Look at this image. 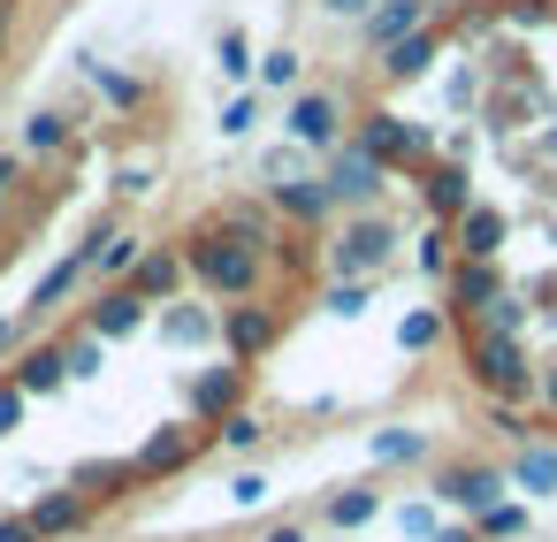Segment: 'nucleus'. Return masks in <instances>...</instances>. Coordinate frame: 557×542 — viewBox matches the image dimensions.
I'll return each instance as SVG.
<instances>
[{
  "label": "nucleus",
  "instance_id": "nucleus-1",
  "mask_svg": "<svg viewBox=\"0 0 557 542\" xmlns=\"http://www.w3.org/2000/svg\"><path fill=\"white\" fill-rule=\"evenodd\" d=\"M32 527H39V534H54V527H77V496H47V504L32 512Z\"/></svg>",
  "mask_w": 557,
  "mask_h": 542
},
{
  "label": "nucleus",
  "instance_id": "nucleus-2",
  "mask_svg": "<svg viewBox=\"0 0 557 542\" xmlns=\"http://www.w3.org/2000/svg\"><path fill=\"white\" fill-rule=\"evenodd\" d=\"M450 496L458 504H488L496 496V473H450Z\"/></svg>",
  "mask_w": 557,
  "mask_h": 542
},
{
  "label": "nucleus",
  "instance_id": "nucleus-3",
  "mask_svg": "<svg viewBox=\"0 0 557 542\" xmlns=\"http://www.w3.org/2000/svg\"><path fill=\"white\" fill-rule=\"evenodd\" d=\"M519 481H527V489H549V481H557V458H519Z\"/></svg>",
  "mask_w": 557,
  "mask_h": 542
},
{
  "label": "nucleus",
  "instance_id": "nucleus-4",
  "mask_svg": "<svg viewBox=\"0 0 557 542\" xmlns=\"http://www.w3.org/2000/svg\"><path fill=\"white\" fill-rule=\"evenodd\" d=\"M367 512H374V496H367V489H359V496H336V519H344V527H351V519H367Z\"/></svg>",
  "mask_w": 557,
  "mask_h": 542
},
{
  "label": "nucleus",
  "instance_id": "nucleus-5",
  "mask_svg": "<svg viewBox=\"0 0 557 542\" xmlns=\"http://www.w3.org/2000/svg\"><path fill=\"white\" fill-rule=\"evenodd\" d=\"M32 534H39L32 519H0V542H32Z\"/></svg>",
  "mask_w": 557,
  "mask_h": 542
},
{
  "label": "nucleus",
  "instance_id": "nucleus-6",
  "mask_svg": "<svg viewBox=\"0 0 557 542\" xmlns=\"http://www.w3.org/2000/svg\"><path fill=\"white\" fill-rule=\"evenodd\" d=\"M275 542H298V534H275Z\"/></svg>",
  "mask_w": 557,
  "mask_h": 542
}]
</instances>
